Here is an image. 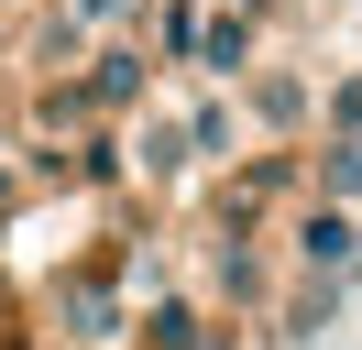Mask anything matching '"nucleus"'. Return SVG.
I'll return each instance as SVG.
<instances>
[{"mask_svg":"<svg viewBox=\"0 0 362 350\" xmlns=\"http://www.w3.org/2000/svg\"><path fill=\"white\" fill-rule=\"evenodd\" d=\"M351 252H362L351 208H308V219H296V262H318V274H351Z\"/></svg>","mask_w":362,"mask_h":350,"instance_id":"1","label":"nucleus"},{"mask_svg":"<svg viewBox=\"0 0 362 350\" xmlns=\"http://www.w3.org/2000/svg\"><path fill=\"white\" fill-rule=\"evenodd\" d=\"M143 77H154V66H143V44H110V55L77 77V99H88V109H132V99H143Z\"/></svg>","mask_w":362,"mask_h":350,"instance_id":"2","label":"nucleus"},{"mask_svg":"<svg viewBox=\"0 0 362 350\" xmlns=\"http://www.w3.org/2000/svg\"><path fill=\"white\" fill-rule=\"evenodd\" d=\"M187 55H198L209 77H242V55H252V11H198V33H187Z\"/></svg>","mask_w":362,"mask_h":350,"instance_id":"3","label":"nucleus"},{"mask_svg":"<svg viewBox=\"0 0 362 350\" xmlns=\"http://www.w3.org/2000/svg\"><path fill=\"white\" fill-rule=\"evenodd\" d=\"M143 350H230V339H209L198 306H154V318H143Z\"/></svg>","mask_w":362,"mask_h":350,"instance_id":"4","label":"nucleus"},{"mask_svg":"<svg viewBox=\"0 0 362 350\" xmlns=\"http://www.w3.org/2000/svg\"><path fill=\"white\" fill-rule=\"evenodd\" d=\"M66 328L77 339H121V296L110 284H66Z\"/></svg>","mask_w":362,"mask_h":350,"instance_id":"5","label":"nucleus"},{"mask_svg":"<svg viewBox=\"0 0 362 350\" xmlns=\"http://www.w3.org/2000/svg\"><path fill=\"white\" fill-rule=\"evenodd\" d=\"M121 11H143V0H66V11H55V44H77V33H110Z\"/></svg>","mask_w":362,"mask_h":350,"instance_id":"6","label":"nucleus"},{"mask_svg":"<svg viewBox=\"0 0 362 350\" xmlns=\"http://www.w3.org/2000/svg\"><path fill=\"white\" fill-rule=\"evenodd\" d=\"M329 131H340V143H362V66L329 88Z\"/></svg>","mask_w":362,"mask_h":350,"instance_id":"7","label":"nucleus"},{"mask_svg":"<svg viewBox=\"0 0 362 350\" xmlns=\"http://www.w3.org/2000/svg\"><path fill=\"white\" fill-rule=\"evenodd\" d=\"M329 197H362V143H329Z\"/></svg>","mask_w":362,"mask_h":350,"instance_id":"8","label":"nucleus"},{"mask_svg":"<svg viewBox=\"0 0 362 350\" xmlns=\"http://www.w3.org/2000/svg\"><path fill=\"white\" fill-rule=\"evenodd\" d=\"M252 11H308V0H252Z\"/></svg>","mask_w":362,"mask_h":350,"instance_id":"9","label":"nucleus"},{"mask_svg":"<svg viewBox=\"0 0 362 350\" xmlns=\"http://www.w3.org/2000/svg\"><path fill=\"white\" fill-rule=\"evenodd\" d=\"M0 11H23V0H0Z\"/></svg>","mask_w":362,"mask_h":350,"instance_id":"10","label":"nucleus"}]
</instances>
